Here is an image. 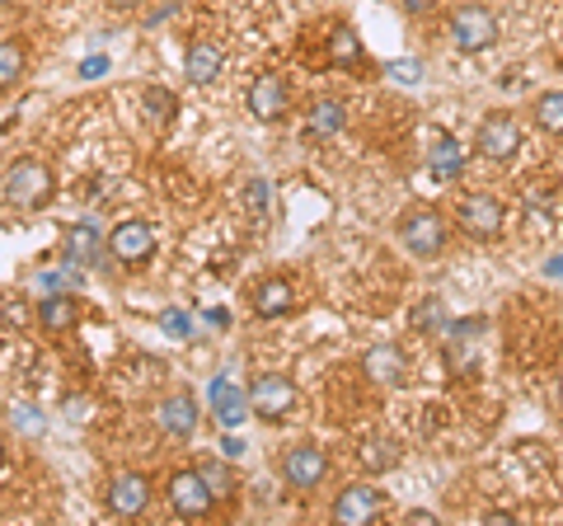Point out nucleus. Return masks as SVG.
I'll use <instances>...</instances> for the list:
<instances>
[{"instance_id":"nucleus-13","label":"nucleus","mask_w":563,"mask_h":526,"mask_svg":"<svg viewBox=\"0 0 563 526\" xmlns=\"http://www.w3.org/2000/svg\"><path fill=\"white\" fill-rule=\"evenodd\" d=\"M362 372L372 385H390V391H399V385H409V353L395 348V343H376V348H366Z\"/></svg>"},{"instance_id":"nucleus-28","label":"nucleus","mask_w":563,"mask_h":526,"mask_svg":"<svg viewBox=\"0 0 563 526\" xmlns=\"http://www.w3.org/2000/svg\"><path fill=\"white\" fill-rule=\"evenodd\" d=\"M198 470H202V480H207V489H211L217 498H231V494H235V480H231V470H225V465L202 461Z\"/></svg>"},{"instance_id":"nucleus-26","label":"nucleus","mask_w":563,"mask_h":526,"mask_svg":"<svg viewBox=\"0 0 563 526\" xmlns=\"http://www.w3.org/2000/svg\"><path fill=\"white\" fill-rule=\"evenodd\" d=\"M211 405H217V418L225 428H235L244 418V391H235L231 381H217V385H211Z\"/></svg>"},{"instance_id":"nucleus-18","label":"nucleus","mask_w":563,"mask_h":526,"mask_svg":"<svg viewBox=\"0 0 563 526\" xmlns=\"http://www.w3.org/2000/svg\"><path fill=\"white\" fill-rule=\"evenodd\" d=\"M254 315L258 320H282V315L296 310V287L287 283V277H268V283L254 287Z\"/></svg>"},{"instance_id":"nucleus-21","label":"nucleus","mask_w":563,"mask_h":526,"mask_svg":"<svg viewBox=\"0 0 563 526\" xmlns=\"http://www.w3.org/2000/svg\"><path fill=\"white\" fill-rule=\"evenodd\" d=\"M329 66L352 72V76H357V66H366V47H362V39L347 24H339V29L329 33Z\"/></svg>"},{"instance_id":"nucleus-23","label":"nucleus","mask_w":563,"mask_h":526,"mask_svg":"<svg viewBox=\"0 0 563 526\" xmlns=\"http://www.w3.org/2000/svg\"><path fill=\"white\" fill-rule=\"evenodd\" d=\"M141 103H146V122H151L155 132L174 128V118H179V95L165 90V85H151V90L141 95Z\"/></svg>"},{"instance_id":"nucleus-6","label":"nucleus","mask_w":563,"mask_h":526,"mask_svg":"<svg viewBox=\"0 0 563 526\" xmlns=\"http://www.w3.org/2000/svg\"><path fill=\"white\" fill-rule=\"evenodd\" d=\"M109 254L122 263V269H146L155 259V226L141 221V217L118 221L109 231Z\"/></svg>"},{"instance_id":"nucleus-8","label":"nucleus","mask_w":563,"mask_h":526,"mask_svg":"<svg viewBox=\"0 0 563 526\" xmlns=\"http://www.w3.org/2000/svg\"><path fill=\"white\" fill-rule=\"evenodd\" d=\"M165 498H169V507L179 517H207L211 507H217V494L207 489V480H202V470H174V475L165 480Z\"/></svg>"},{"instance_id":"nucleus-14","label":"nucleus","mask_w":563,"mask_h":526,"mask_svg":"<svg viewBox=\"0 0 563 526\" xmlns=\"http://www.w3.org/2000/svg\"><path fill=\"white\" fill-rule=\"evenodd\" d=\"M198 418H202V409H198V395L192 391H174L161 399V409H155V424H161L165 437H192Z\"/></svg>"},{"instance_id":"nucleus-2","label":"nucleus","mask_w":563,"mask_h":526,"mask_svg":"<svg viewBox=\"0 0 563 526\" xmlns=\"http://www.w3.org/2000/svg\"><path fill=\"white\" fill-rule=\"evenodd\" d=\"M446 240H451V221L437 207H409L399 217V244L413 259H437L446 250Z\"/></svg>"},{"instance_id":"nucleus-9","label":"nucleus","mask_w":563,"mask_h":526,"mask_svg":"<svg viewBox=\"0 0 563 526\" xmlns=\"http://www.w3.org/2000/svg\"><path fill=\"white\" fill-rule=\"evenodd\" d=\"M244 103H250V113L258 122H282L291 109V90H287V80H282L277 72H258L250 80V95H244Z\"/></svg>"},{"instance_id":"nucleus-22","label":"nucleus","mask_w":563,"mask_h":526,"mask_svg":"<svg viewBox=\"0 0 563 526\" xmlns=\"http://www.w3.org/2000/svg\"><path fill=\"white\" fill-rule=\"evenodd\" d=\"M446 325H451V315H446V302L442 296H422V302L409 310V329L413 335H446Z\"/></svg>"},{"instance_id":"nucleus-15","label":"nucleus","mask_w":563,"mask_h":526,"mask_svg":"<svg viewBox=\"0 0 563 526\" xmlns=\"http://www.w3.org/2000/svg\"><path fill=\"white\" fill-rule=\"evenodd\" d=\"M103 244H109V240H103L99 221H70L62 231V254L76 263V269H90V263H99Z\"/></svg>"},{"instance_id":"nucleus-25","label":"nucleus","mask_w":563,"mask_h":526,"mask_svg":"<svg viewBox=\"0 0 563 526\" xmlns=\"http://www.w3.org/2000/svg\"><path fill=\"white\" fill-rule=\"evenodd\" d=\"M29 76V52L20 43H0V95Z\"/></svg>"},{"instance_id":"nucleus-17","label":"nucleus","mask_w":563,"mask_h":526,"mask_svg":"<svg viewBox=\"0 0 563 526\" xmlns=\"http://www.w3.org/2000/svg\"><path fill=\"white\" fill-rule=\"evenodd\" d=\"M38 325H43V335H70V329L80 325V302L76 296H66V292H52L38 302Z\"/></svg>"},{"instance_id":"nucleus-31","label":"nucleus","mask_w":563,"mask_h":526,"mask_svg":"<svg viewBox=\"0 0 563 526\" xmlns=\"http://www.w3.org/2000/svg\"><path fill=\"white\" fill-rule=\"evenodd\" d=\"M103 72H109V62H103V57H90V62L80 66V76H85V80H95V76H103Z\"/></svg>"},{"instance_id":"nucleus-11","label":"nucleus","mask_w":563,"mask_h":526,"mask_svg":"<svg viewBox=\"0 0 563 526\" xmlns=\"http://www.w3.org/2000/svg\"><path fill=\"white\" fill-rule=\"evenodd\" d=\"M282 475H287L291 489H314L329 475V456L320 442H296L287 456H282Z\"/></svg>"},{"instance_id":"nucleus-4","label":"nucleus","mask_w":563,"mask_h":526,"mask_svg":"<svg viewBox=\"0 0 563 526\" xmlns=\"http://www.w3.org/2000/svg\"><path fill=\"white\" fill-rule=\"evenodd\" d=\"M446 33H451L455 47L474 57V52H488L493 43H498L503 24H498V14H493L488 6H455L451 20H446Z\"/></svg>"},{"instance_id":"nucleus-20","label":"nucleus","mask_w":563,"mask_h":526,"mask_svg":"<svg viewBox=\"0 0 563 526\" xmlns=\"http://www.w3.org/2000/svg\"><path fill=\"white\" fill-rule=\"evenodd\" d=\"M428 165L437 179H461V169H465V151L455 136L446 132H432V146H428Z\"/></svg>"},{"instance_id":"nucleus-1","label":"nucleus","mask_w":563,"mask_h":526,"mask_svg":"<svg viewBox=\"0 0 563 526\" xmlns=\"http://www.w3.org/2000/svg\"><path fill=\"white\" fill-rule=\"evenodd\" d=\"M52 193H57V174L43 161H33V155H24V161H14L5 169V198L20 207V212H43L52 202Z\"/></svg>"},{"instance_id":"nucleus-33","label":"nucleus","mask_w":563,"mask_h":526,"mask_svg":"<svg viewBox=\"0 0 563 526\" xmlns=\"http://www.w3.org/2000/svg\"><path fill=\"white\" fill-rule=\"evenodd\" d=\"M0 465H5V437H0Z\"/></svg>"},{"instance_id":"nucleus-3","label":"nucleus","mask_w":563,"mask_h":526,"mask_svg":"<svg viewBox=\"0 0 563 526\" xmlns=\"http://www.w3.org/2000/svg\"><path fill=\"white\" fill-rule=\"evenodd\" d=\"M455 226H461L470 240L493 244L507 231V207L493 198V193H465V198L455 202Z\"/></svg>"},{"instance_id":"nucleus-7","label":"nucleus","mask_w":563,"mask_h":526,"mask_svg":"<svg viewBox=\"0 0 563 526\" xmlns=\"http://www.w3.org/2000/svg\"><path fill=\"white\" fill-rule=\"evenodd\" d=\"M296 405H301V391H296L287 376H258L250 385V414H258L263 424H282V418H291Z\"/></svg>"},{"instance_id":"nucleus-34","label":"nucleus","mask_w":563,"mask_h":526,"mask_svg":"<svg viewBox=\"0 0 563 526\" xmlns=\"http://www.w3.org/2000/svg\"><path fill=\"white\" fill-rule=\"evenodd\" d=\"M0 6H10V0H0Z\"/></svg>"},{"instance_id":"nucleus-16","label":"nucleus","mask_w":563,"mask_h":526,"mask_svg":"<svg viewBox=\"0 0 563 526\" xmlns=\"http://www.w3.org/2000/svg\"><path fill=\"white\" fill-rule=\"evenodd\" d=\"M221 72H225V47L217 39L188 43V52H184V76H188V85H211Z\"/></svg>"},{"instance_id":"nucleus-5","label":"nucleus","mask_w":563,"mask_h":526,"mask_svg":"<svg viewBox=\"0 0 563 526\" xmlns=\"http://www.w3.org/2000/svg\"><path fill=\"white\" fill-rule=\"evenodd\" d=\"M474 151L484 155L488 165H512L517 151H521V128L512 113H488L474 132Z\"/></svg>"},{"instance_id":"nucleus-19","label":"nucleus","mask_w":563,"mask_h":526,"mask_svg":"<svg viewBox=\"0 0 563 526\" xmlns=\"http://www.w3.org/2000/svg\"><path fill=\"white\" fill-rule=\"evenodd\" d=\"M399 437H390V432H372L366 442L357 447V461H362V470L366 475H385V470H395L399 465Z\"/></svg>"},{"instance_id":"nucleus-29","label":"nucleus","mask_w":563,"mask_h":526,"mask_svg":"<svg viewBox=\"0 0 563 526\" xmlns=\"http://www.w3.org/2000/svg\"><path fill=\"white\" fill-rule=\"evenodd\" d=\"M390 76H395V80H404V85H418V80H422V62L404 57V62H395V66H390Z\"/></svg>"},{"instance_id":"nucleus-24","label":"nucleus","mask_w":563,"mask_h":526,"mask_svg":"<svg viewBox=\"0 0 563 526\" xmlns=\"http://www.w3.org/2000/svg\"><path fill=\"white\" fill-rule=\"evenodd\" d=\"M347 122V109L343 99H314L310 103V118H306V132L310 136H333Z\"/></svg>"},{"instance_id":"nucleus-27","label":"nucleus","mask_w":563,"mask_h":526,"mask_svg":"<svg viewBox=\"0 0 563 526\" xmlns=\"http://www.w3.org/2000/svg\"><path fill=\"white\" fill-rule=\"evenodd\" d=\"M536 122H540V132L563 136V90H550L536 99Z\"/></svg>"},{"instance_id":"nucleus-32","label":"nucleus","mask_w":563,"mask_h":526,"mask_svg":"<svg viewBox=\"0 0 563 526\" xmlns=\"http://www.w3.org/2000/svg\"><path fill=\"white\" fill-rule=\"evenodd\" d=\"M109 6H113L118 14H128V10H141V6H146V0H109Z\"/></svg>"},{"instance_id":"nucleus-12","label":"nucleus","mask_w":563,"mask_h":526,"mask_svg":"<svg viewBox=\"0 0 563 526\" xmlns=\"http://www.w3.org/2000/svg\"><path fill=\"white\" fill-rule=\"evenodd\" d=\"M380 507H385V494L376 484H347L339 498H333V522H343V526H366V522H376L380 517Z\"/></svg>"},{"instance_id":"nucleus-10","label":"nucleus","mask_w":563,"mask_h":526,"mask_svg":"<svg viewBox=\"0 0 563 526\" xmlns=\"http://www.w3.org/2000/svg\"><path fill=\"white\" fill-rule=\"evenodd\" d=\"M113 517H141L151 507V480L141 470H118L109 480V494H103Z\"/></svg>"},{"instance_id":"nucleus-30","label":"nucleus","mask_w":563,"mask_h":526,"mask_svg":"<svg viewBox=\"0 0 563 526\" xmlns=\"http://www.w3.org/2000/svg\"><path fill=\"white\" fill-rule=\"evenodd\" d=\"M399 10L409 14V20H422V14H432V10H437V0H399Z\"/></svg>"}]
</instances>
